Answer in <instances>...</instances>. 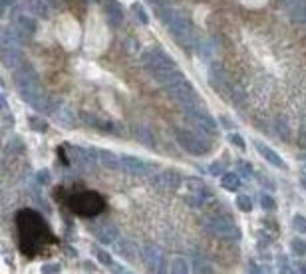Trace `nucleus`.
Segmentation results:
<instances>
[{
  "label": "nucleus",
  "mask_w": 306,
  "mask_h": 274,
  "mask_svg": "<svg viewBox=\"0 0 306 274\" xmlns=\"http://www.w3.org/2000/svg\"><path fill=\"white\" fill-rule=\"evenodd\" d=\"M14 221L18 231V250L26 258H34L52 244H58V239L50 231V225L38 211L20 209Z\"/></svg>",
  "instance_id": "nucleus-1"
},
{
  "label": "nucleus",
  "mask_w": 306,
  "mask_h": 274,
  "mask_svg": "<svg viewBox=\"0 0 306 274\" xmlns=\"http://www.w3.org/2000/svg\"><path fill=\"white\" fill-rule=\"evenodd\" d=\"M157 16L163 20L165 28L169 30V34L173 36V40H175L179 46H183V48H191V46H195L197 36H195V32H193L191 20H189L183 12L159 4V6H157Z\"/></svg>",
  "instance_id": "nucleus-2"
},
{
  "label": "nucleus",
  "mask_w": 306,
  "mask_h": 274,
  "mask_svg": "<svg viewBox=\"0 0 306 274\" xmlns=\"http://www.w3.org/2000/svg\"><path fill=\"white\" fill-rule=\"evenodd\" d=\"M72 213L84 216V218H90V216H95L99 213H104L108 203L104 199V195H99L95 191H76L68 197V203Z\"/></svg>",
  "instance_id": "nucleus-3"
},
{
  "label": "nucleus",
  "mask_w": 306,
  "mask_h": 274,
  "mask_svg": "<svg viewBox=\"0 0 306 274\" xmlns=\"http://www.w3.org/2000/svg\"><path fill=\"white\" fill-rule=\"evenodd\" d=\"M141 62L145 64V68L149 70V74L155 78V82H163L167 76H171L173 72H177V64L169 58V54L163 52L161 48H149L143 50L141 54Z\"/></svg>",
  "instance_id": "nucleus-4"
},
{
  "label": "nucleus",
  "mask_w": 306,
  "mask_h": 274,
  "mask_svg": "<svg viewBox=\"0 0 306 274\" xmlns=\"http://www.w3.org/2000/svg\"><path fill=\"white\" fill-rule=\"evenodd\" d=\"M205 231L221 241H239L241 239V229L231 221L229 216L223 214H211L203 221Z\"/></svg>",
  "instance_id": "nucleus-5"
},
{
  "label": "nucleus",
  "mask_w": 306,
  "mask_h": 274,
  "mask_svg": "<svg viewBox=\"0 0 306 274\" xmlns=\"http://www.w3.org/2000/svg\"><path fill=\"white\" fill-rule=\"evenodd\" d=\"M185 118L191 122L193 129L201 135H209V137H217L219 135V125L217 122L209 116V112H205L203 107H197V109H187L183 112Z\"/></svg>",
  "instance_id": "nucleus-6"
},
{
  "label": "nucleus",
  "mask_w": 306,
  "mask_h": 274,
  "mask_svg": "<svg viewBox=\"0 0 306 274\" xmlns=\"http://www.w3.org/2000/svg\"><path fill=\"white\" fill-rule=\"evenodd\" d=\"M175 137H177V143L191 155L195 157H203V155H207L211 145L203 139L199 133H193L189 129H177L175 131Z\"/></svg>",
  "instance_id": "nucleus-7"
},
{
  "label": "nucleus",
  "mask_w": 306,
  "mask_h": 274,
  "mask_svg": "<svg viewBox=\"0 0 306 274\" xmlns=\"http://www.w3.org/2000/svg\"><path fill=\"white\" fill-rule=\"evenodd\" d=\"M70 155L82 173H93L97 169V165H101L99 151H95L93 147H74V149H70Z\"/></svg>",
  "instance_id": "nucleus-8"
},
{
  "label": "nucleus",
  "mask_w": 306,
  "mask_h": 274,
  "mask_svg": "<svg viewBox=\"0 0 306 274\" xmlns=\"http://www.w3.org/2000/svg\"><path fill=\"white\" fill-rule=\"evenodd\" d=\"M139 258L141 262H145L153 272H165L167 270V260L165 254L159 246L155 244H141L139 248Z\"/></svg>",
  "instance_id": "nucleus-9"
},
{
  "label": "nucleus",
  "mask_w": 306,
  "mask_h": 274,
  "mask_svg": "<svg viewBox=\"0 0 306 274\" xmlns=\"http://www.w3.org/2000/svg\"><path fill=\"white\" fill-rule=\"evenodd\" d=\"M151 185L155 187V189H159V191L173 193V191H177L183 185V177H181L179 171L165 169V171H159V173H153L151 175Z\"/></svg>",
  "instance_id": "nucleus-10"
},
{
  "label": "nucleus",
  "mask_w": 306,
  "mask_h": 274,
  "mask_svg": "<svg viewBox=\"0 0 306 274\" xmlns=\"http://www.w3.org/2000/svg\"><path fill=\"white\" fill-rule=\"evenodd\" d=\"M122 169L129 175H135V177H151L155 173V163L143 161V159L133 157V155H123L122 157Z\"/></svg>",
  "instance_id": "nucleus-11"
},
{
  "label": "nucleus",
  "mask_w": 306,
  "mask_h": 274,
  "mask_svg": "<svg viewBox=\"0 0 306 274\" xmlns=\"http://www.w3.org/2000/svg\"><path fill=\"white\" fill-rule=\"evenodd\" d=\"M209 80H211V86L215 88V91H217L219 95H223L225 99H231L235 84H231L229 76H227L221 68H213V70L209 72Z\"/></svg>",
  "instance_id": "nucleus-12"
},
{
  "label": "nucleus",
  "mask_w": 306,
  "mask_h": 274,
  "mask_svg": "<svg viewBox=\"0 0 306 274\" xmlns=\"http://www.w3.org/2000/svg\"><path fill=\"white\" fill-rule=\"evenodd\" d=\"M93 233H95V237H97V241L101 244H114L120 239V231H118V227L114 223H101V225H97L93 229Z\"/></svg>",
  "instance_id": "nucleus-13"
},
{
  "label": "nucleus",
  "mask_w": 306,
  "mask_h": 274,
  "mask_svg": "<svg viewBox=\"0 0 306 274\" xmlns=\"http://www.w3.org/2000/svg\"><path fill=\"white\" fill-rule=\"evenodd\" d=\"M252 145L257 147V151L263 155V159H265L267 163H271V165H275V167H278V169H284V167H286V165H284V161H282V157H280L276 151H273L269 145H265L263 141L254 139V141H252Z\"/></svg>",
  "instance_id": "nucleus-14"
},
{
  "label": "nucleus",
  "mask_w": 306,
  "mask_h": 274,
  "mask_svg": "<svg viewBox=\"0 0 306 274\" xmlns=\"http://www.w3.org/2000/svg\"><path fill=\"white\" fill-rule=\"evenodd\" d=\"M52 116H54V120H56V123H58L60 127L70 129V127L76 125V114L72 112V109H70L68 105H62V103H60Z\"/></svg>",
  "instance_id": "nucleus-15"
},
{
  "label": "nucleus",
  "mask_w": 306,
  "mask_h": 274,
  "mask_svg": "<svg viewBox=\"0 0 306 274\" xmlns=\"http://www.w3.org/2000/svg\"><path fill=\"white\" fill-rule=\"evenodd\" d=\"M2 64L10 70L22 66V48H2Z\"/></svg>",
  "instance_id": "nucleus-16"
},
{
  "label": "nucleus",
  "mask_w": 306,
  "mask_h": 274,
  "mask_svg": "<svg viewBox=\"0 0 306 274\" xmlns=\"http://www.w3.org/2000/svg\"><path fill=\"white\" fill-rule=\"evenodd\" d=\"M104 10H106V16H108V20H110L112 26H116V28L122 26V22H123V10H122L120 2H116V0H106Z\"/></svg>",
  "instance_id": "nucleus-17"
},
{
  "label": "nucleus",
  "mask_w": 306,
  "mask_h": 274,
  "mask_svg": "<svg viewBox=\"0 0 306 274\" xmlns=\"http://www.w3.org/2000/svg\"><path fill=\"white\" fill-rule=\"evenodd\" d=\"M114 250H116L122 258H127V260H135V258H137V244H133L131 241L118 239V241L114 243Z\"/></svg>",
  "instance_id": "nucleus-18"
},
{
  "label": "nucleus",
  "mask_w": 306,
  "mask_h": 274,
  "mask_svg": "<svg viewBox=\"0 0 306 274\" xmlns=\"http://www.w3.org/2000/svg\"><path fill=\"white\" fill-rule=\"evenodd\" d=\"M195 50H197V54L203 58V60H211L213 56H215V46H213V42H211V38H205V36H197V40H195V46H193Z\"/></svg>",
  "instance_id": "nucleus-19"
},
{
  "label": "nucleus",
  "mask_w": 306,
  "mask_h": 274,
  "mask_svg": "<svg viewBox=\"0 0 306 274\" xmlns=\"http://www.w3.org/2000/svg\"><path fill=\"white\" fill-rule=\"evenodd\" d=\"M99 151V163L106 169H120L122 167V157H118L116 153L108 151V149H97Z\"/></svg>",
  "instance_id": "nucleus-20"
},
{
  "label": "nucleus",
  "mask_w": 306,
  "mask_h": 274,
  "mask_svg": "<svg viewBox=\"0 0 306 274\" xmlns=\"http://www.w3.org/2000/svg\"><path fill=\"white\" fill-rule=\"evenodd\" d=\"M135 133V139L141 143V145H145L147 149H153V147H155V137H153V133L145 127V125H137L135 129H133Z\"/></svg>",
  "instance_id": "nucleus-21"
},
{
  "label": "nucleus",
  "mask_w": 306,
  "mask_h": 274,
  "mask_svg": "<svg viewBox=\"0 0 306 274\" xmlns=\"http://www.w3.org/2000/svg\"><path fill=\"white\" fill-rule=\"evenodd\" d=\"M12 26H16V28H18L20 32H24L26 36H32V34L36 32V28H38L36 20L30 18V16H18V18L12 22Z\"/></svg>",
  "instance_id": "nucleus-22"
},
{
  "label": "nucleus",
  "mask_w": 306,
  "mask_h": 274,
  "mask_svg": "<svg viewBox=\"0 0 306 274\" xmlns=\"http://www.w3.org/2000/svg\"><path fill=\"white\" fill-rule=\"evenodd\" d=\"M221 185H223V189H227V191H239V187L243 185V181H241V175L239 173H223L221 175Z\"/></svg>",
  "instance_id": "nucleus-23"
},
{
  "label": "nucleus",
  "mask_w": 306,
  "mask_h": 274,
  "mask_svg": "<svg viewBox=\"0 0 306 274\" xmlns=\"http://www.w3.org/2000/svg\"><path fill=\"white\" fill-rule=\"evenodd\" d=\"M191 264H193V270H197V272H213V268L207 262V258L203 256L201 252H197V250L191 252Z\"/></svg>",
  "instance_id": "nucleus-24"
},
{
  "label": "nucleus",
  "mask_w": 306,
  "mask_h": 274,
  "mask_svg": "<svg viewBox=\"0 0 306 274\" xmlns=\"http://www.w3.org/2000/svg\"><path fill=\"white\" fill-rule=\"evenodd\" d=\"M185 187H187V191L201 193V195H205L207 199H209V195H211V191L207 189V185L203 183L201 179H197V177H189V179H185Z\"/></svg>",
  "instance_id": "nucleus-25"
},
{
  "label": "nucleus",
  "mask_w": 306,
  "mask_h": 274,
  "mask_svg": "<svg viewBox=\"0 0 306 274\" xmlns=\"http://www.w3.org/2000/svg\"><path fill=\"white\" fill-rule=\"evenodd\" d=\"M24 4H26V8H28L32 14L42 16V18L48 16V8H46L48 2H44V0H24Z\"/></svg>",
  "instance_id": "nucleus-26"
},
{
  "label": "nucleus",
  "mask_w": 306,
  "mask_h": 274,
  "mask_svg": "<svg viewBox=\"0 0 306 274\" xmlns=\"http://www.w3.org/2000/svg\"><path fill=\"white\" fill-rule=\"evenodd\" d=\"M191 268H193L191 260H187V258H183V256H175V258L171 260V272L187 274V272H191Z\"/></svg>",
  "instance_id": "nucleus-27"
},
{
  "label": "nucleus",
  "mask_w": 306,
  "mask_h": 274,
  "mask_svg": "<svg viewBox=\"0 0 306 274\" xmlns=\"http://www.w3.org/2000/svg\"><path fill=\"white\" fill-rule=\"evenodd\" d=\"M205 201H207V197H205V195L195 193V191H187V195H185V203H187L189 207H193V209L203 207V203H205Z\"/></svg>",
  "instance_id": "nucleus-28"
},
{
  "label": "nucleus",
  "mask_w": 306,
  "mask_h": 274,
  "mask_svg": "<svg viewBox=\"0 0 306 274\" xmlns=\"http://www.w3.org/2000/svg\"><path fill=\"white\" fill-rule=\"evenodd\" d=\"M290 248H292V252H294L298 258H306V241H304V239H300V237L292 239V241H290Z\"/></svg>",
  "instance_id": "nucleus-29"
},
{
  "label": "nucleus",
  "mask_w": 306,
  "mask_h": 274,
  "mask_svg": "<svg viewBox=\"0 0 306 274\" xmlns=\"http://www.w3.org/2000/svg\"><path fill=\"white\" fill-rule=\"evenodd\" d=\"M6 153L10 155H20L24 153V141L20 137H12L8 143H6Z\"/></svg>",
  "instance_id": "nucleus-30"
},
{
  "label": "nucleus",
  "mask_w": 306,
  "mask_h": 274,
  "mask_svg": "<svg viewBox=\"0 0 306 274\" xmlns=\"http://www.w3.org/2000/svg\"><path fill=\"white\" fill-rule=\"evenodd\" d=\"M131 12L135 14V18H137L139 24H149V14L145 12V8H143L139 2H133V4H131Z\"/></svg>",
  "instance_id": "nucleus-31"
},
{
  "label": "nucleus",
  "mask_w": 306,
  "mask_h": 274,
  "mask_svg": "<svg viewBox=\"0 0 306 274\" xmlns=\"http://www.w3.org/2000/svg\"><path fill=\"white\" fill-rule=\"evenodd\" d=\"M28 123H30V127H32L34 131H38V133H46V131H48V123L44 122V118L34 116V118L28 120Z\"/></svg>",
  "instance_id": "nucleus-32"
},
{
  "label": "nucleus",
  "mask_w": 306,
  "mask_h": 274,
  "mask_svg": "<svg viewBox=\"0 0 306 274\" xmlns=\"http://www.w3.org/2000/svg\"><path fill=\"white\" fill-rule=\"evenodd\" d=\"M93 252H95V258H97L101 264H104V266H114V258H112L110 252H106L104 248H95Z\"/></svg>",
  "instance_id": "nucleus-33"
},
{
  "label": "nucleus",
  "mask_w": 306,
  "mask_h": 274,
  "mask_svg": "<svg viewBox=\"0 0 306 274\" xmlns=\"http://www.w3.org/2000/svg\"><path fill=\"white\" fill-rule=\"evenodd\" d=\"M237 207L243 211V213H250L252 211V199L248 195H239L237 197Z\"/></svg>",
  "instance_id": "nucleus-34"
},
{
  "label": "nucleus",
  "mask_w": 306,
  "mask_h": 274,
  "mask_svg": "<svg viewBox=\"0 0 306 274\" xmlns=\"http://www.w3.org/2000/svg\"><path fill=\"white\" fill-rule=\"evenodd\" d=\"M261 207H263L267 213H273V211L276 209V201H275L269 193H265V195H261Z\"/></svg>",
  "instance_id": "nucleus-35"
},
{
  "label": "nucleus",
  "mask_w": 306,
  "mask_h": 274,
  "mask_svg": "<svg viewBox=\"0 0 306 274\" xmlns=\"http://www.w3.org/2000/svg\"><path fill=\"white\" fill-rule=\"evenodd\" d=\"M237 173L241 175V177H252L254 173H252V167H250V163H246V161H237Z\"/></svg>",
  "instance_id": "nucleus-36"
},
{
  "label": "nucleus",
  "mask_w": 306,
  "mask_h": 274,
  "mask_svg": "<svg viewBox=\"0 0 306 274\" xmlns=\"http://www.w3.org/2000/svg\"><path fill=\"white\" fill-rule=\"evenodd\" d=\"M292 227H294V231L306 235V218L302 214H294L292 216Z\"/></svg>",
  "instance_id": "nucleus-37"
},
{
  "label": "nucleus",
  "mask_w": 306,
  "mask_h": 274,
  "mask_svg": "<svg viewBox=\"0 0 306 274\" xmlns=\"http://www.w3.org/2000/svg\"><path fill=\"white\" fill-rule=\"evenodd\" d=\"M245 99H246V95H245V90H243L241 86H235V88H233L231 101H233L235 105H239V103H245Z\"/></svg>",
  "instance_id": "nucleus-38"
},
{
  "label": "nucleus",
  "mask_w": 306,
  "mask_h": 274,
  "mask_svg": "<svg viewBox=\"0 0 306 274\" xmlns=\"http://www.w3.org/2000/svg\"><path fill=\"white\" fill-rule=\"evenodd\" d=\"M36 181H38V185H48L50 181H52V173H50L48 169H40L36 173Z\"/></svg>",
  "instance_id": "nucleus-39"
},
{
  "label": "nucleus",
  "mask_w": 306,
  "mask_h": 274,
  "mask_svg": "<svg viewBox=\"0 0 306 274\" xmlns=\"http://www.w3.org/2000/svg\"><path fill=\"white\" fill-rule=\"evenodd\" d=\"M229 141H231L235 147L243 149V151L246 149V141H245V139H243V135H239V133H231V135H229Z\"/></svg>",
  "instance_id": "nucleus-40"
},
{
  "label": "nucleus",
  "mask_w": 306,
  "mask_h": 274,
  "mask_svg": "<svg viewBox=\"0 0 306 274\" xmlns=\"http://www.w3.org/2000/svg\"><path fill=\"white\" fill-rule=\"evenodd\" d=\"M278 270H280V272H294L296 268H292V266L288 264V258H286V256H280V258H278Z\"/></svg>",
  "instance_id": "nucleus-41"
},
{
  "label": "nucleus",
  "mask_w": 306,
  "mask_h": 274,
  "mask_svg": "<svg viewBox=\"0 0 306 274\" xmlns=\"http://www.w3.org/2000/svg\"><path fill=\"white\" fill-rule=\"evenodd\" d=\"M209 173H211V175H223L221 161H213V163H211V165H209Z\"/></svg>",
  "instance_id": "nucleus-42"
},
{
  "label": "nucleus",
  "mask_w": 306,
  "mask_h": 274,
  "mask_svg": "<svg viewBox=\"0 0 306 274\" xmlns=\"http://www.w3.org/2000/svg\"><path fill=\"white\" fill-rule=\"evenodd\" d=\"M254 175H259V177L263 179L261 183H263L265 187H269V189H275V183H273V179H269V177H267V175H263V173H254Z\"/></svg>",
  "instance_id": "nucleus-43"
},
{
  "label": "nucleus",
  "mask_w": 306,
  "mask_h": 274,
  "mask_svg": "<svg viewBox=\"0 0 306 274\" xmlns=\"http://www.w3.org/2000/svg\"><path fill=\"white\" fill-rule=\"evenodd\" d=\"M42 272H60V264H44Z\"/></svg>",
  "instance_id": "nucleus-44"
},
{
  "label": "nucleus",
  "mask_w": 306,
  "mask_h": 274,
  "mask_svg": "<svg viewBox=\"0 0 306 274\" xmlns=\"http://www.w3.org/2000/svg\"><path fill=\"white\" fill-rule=\"evenodd\" d=\"M12 4H16V0H0V8H2V12H6Z\"/></svg>",
  "instance_id": "nucleus-45"
},
{
  "label": "nucleus",
  "mask_w": 306,
  "mask_h": 274,
  "mask_svg": "<svg viewBox=\"0 0 306 274\" xmlns=\"http://www.w3.org/2000/svg\"><path fill=\"white\" fill-rule=\"evenodd\" d=\"M221 123H223L225 127H229V129H233V123H231V122H229L227 118H221Z\"/></svg>",
  "instance_id": "nucleus-46"
},
{
  "label": "nucleus",
  "mask_w": 306,
  "mask_h": 274,
  "mask_svg": "<svg viewBox=\"0 0 306 274\" xmlns=\"http://www.w3.org/2000/svg\"><path fill=\"white\" fill-rule=\"evenodd\" d=\"M110 268H112V270H116V272H127V268H123V266H116V264H114V266H110Z\"/></svg>",
  "instance_id": "nucleus-47"
},
{
  "label": "nucleus",
  "mask_w": 306,
  "mask_h": 274,
  "mask_svg": "<svg viewBox=\"0 0 306 274\" xmlns=\"http://www.w3.org/2000/svg\"><path fill=\"white\" fill-rule=\"evenodd\" d=\"M149 2H153L155 6H159V4H163V2H165V0H149Z\"/></svg>",
  "instance_id": "nucleus-48"
},
{
  "label": "nucleus",
  "mask_w": 306,
  "mask_h": 274,
  "mask_svg": "<svg viewBox=\"0 0 306 274\" xmlns=\"http://www.w3.org/2000/svg\"><path fill=\"white\" fill-rule=\"evenodd\" d=\"M300 183H302V187L306 189V177H302V179H300Z\"/></svg>",
  "instance_id": "nucleus-49"
},
{
  "label": "nucleus",
  "mask_w": 306,
  "mask_h": 274,
  "mask_svg": "<svg viewBox=\"0 0 306 274\" xmlns=\"http://www.w3.org/2000/svg\"><path fill=\"white\" fill-rule=\"evenodd\" d=\"M48 2L52 4V6H56V4H58V0H48Z\"/></svg>",
  "instance_id": "nucleus-50"
},
{
  "label": "nucleus",
  "mask_w": 306,
  "mask_h": 274,
  "mask_svg": "<svg viewBox=\"0 0 306 274\" xmlns=\"http://www.w3.org/2000/svg\"><path fill=\"white\" fill-rule=\"evenodd\" d=\"M282 2H286V0H282Z\"/></svg>",
  "instance_id": "nucleus-51"
}]
</instances>
